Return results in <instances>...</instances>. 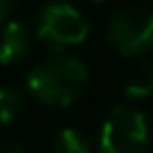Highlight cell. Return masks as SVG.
I'll return each mask as SVG.
<instances>
[{
	"label": "cell",
	"mask_w": 153,
	"mask_h": 153,
	"mask_svg": "<svg viewBox=\"0 0 153 153\" xmlns=\"http://www.w3.org/2000/svg\"><path fill=\"white\" fill-rule=\"evenodd\" d=\"M91 74L84 60L65 53L33 62L24 76V91L43 108H69L88 88Z\"/></svg>",
	"instance_id": "1"
},
{
	"label": "cell",
	"mask_w": 153,
	"mask_h": 153,
	"mask_svg": "<svg viewBox=\"0 0 153 153\" xmlns=\"http://www.w3.org/2000/svg\"><path fill=\"white\" fill-rule=\"evenodd\" d=\"M98 153H148L151 148V122L146 112L131 103L112 105L96 139Z\"/></svg>",
	"instance_id": "2"
},
{
	"label": "cell",
	"mask_w": 153,
	"mask_h": 153,
	"mask_svg": "<svg viewBox=\"0 0 153 153\" xmlns=\"http://www.w3.org/2000/svg\"><path fill=\"white\" fill-rule=\"evenodd\" d=\"M103 38L127 60L148 57L153 53V10L143 5L117 7L105 22Z\"/></svg>",
	"instance_id": "3"
},
{
	"label": "cell",
	"mask_w": 153,
	"mask_h": 153,
	"mask_svg": "<svg viewBox=\"0 0 153 153\" xmlns=\"http://www.w3.org/2000/svg\"><path fill=\"white\" fill-rule=\"evenodd\" d=\"M31 31H33V38H38L43 45H48L55 53H62L81 45L88 38L91 26L86 14L76 5L55 0L38 10Z\"/></svg>",
	"instance_id": "4"
},
{
	"label": "cell",
	"mask_w": 153,
	"mask_h": 153,
	"mask_svg": "<svg viewBox=\"0 0 153 153\" xmlns=\"http://www.w3.org/2000/svg\"><path fill=\"white\" fill-rule=\"evenodd\" d=\"M33 45V31L17 19H7L0 24V65L12 67L19 65Z\"/></svg>",
	"instance_id": "5"
},
{
	"label": "cell",
	"mask_w": 153,
	"mask_h": 153,
	"mask_svg": "<svg viewBox=\"0 0 153 153\" xmlns=\"http://www.w3.org/2000/svg\"><path fill=\"white\" fill-rule=\"evenodd\" d=\"M120 91H122V98L131 105L151 98L153 96V62L148 57L131 60V65L122 74Z\"/></svg>",
	"instance_id": "6"
},
{
	"label": "cell",
	"mask_w": 153,
	"mask_h": 153,
	"mask_svg": "<svg viewBox=\"0 0 153 153\" xmlns=\"http://www.w3.org/2000/svg\"><path fill=\"white\" fill-rule=\"evenodd\" d=\"M29 96L22 86H0V124L17 122L26 110Z\"/></svg>",
	"instance_id": "7"
},
{
	"label": "cell",
	"mask_w": 153,
	"mask_h": 153,
	"mask_svg": "<svg viewBox=\"0 0 153 153\" xmlns=\"http://www.w3.org/2000/svg\"><path fill=\"white\" fill-rule=\"evenodd\" d=\"M53 153H96L93 141L76 127H65L53 139Z\"/></svg>",
	"instance_id": "8"
},
{
	"label": "cell",
	"mask_w": 153,
	"mask_h": 153,
	"mask_svg": "<svg viewBox=\"0 0 153 153\" xmlns=\"http://www.w3.org/2000/svg\"><path fill=\"white\" fill-rule=\"evenodd\" d=\"M17 2H19V0H0V24H5V22L10 19V14L14 12Z\"/></svg>",
	"instance_id": "9"
},
{
	"label": "cell",
	"mask_w": 153,
	"mask_h": 153,
	"mask_svg": "<svg viewBox=\"0 0 153 153\" xmlns=\"http://www.w3.org/2000/svg\"><path fill=\"white\" fill-rule=\"evenodd\" d=\"M0 153H24V148L14 139H0Z\"/></svg>",
	"instance_id": "10"
},
{
	"label": "cell",
	"mask_w": 153,
	"mask_h": 153,
	"mask_svg": "<svg viewBox=\"0 0 153 153\" xmlns=\"http://www.w3.org/2000/svg\"><path fill=\"white\" fill-rule=\"evenodd\" d=\"M88 2H105V0H88Z\"/></svg>",
	"instance_id": "11"
},
{
	"label": "cell",
	"mask_w": 153,
	"mask_h": 153,
	"mask_svg": "<svg viewBox=\"0 0 153 153\" xmlns=\"http://www.w3.org/2000/svg\"><path fill=\"white\" fill-rule=\"evenodd\" d=\"M141 2H153V0H141Z\"/></svg>",
	"instance_id": "12"
}]
</instances>
